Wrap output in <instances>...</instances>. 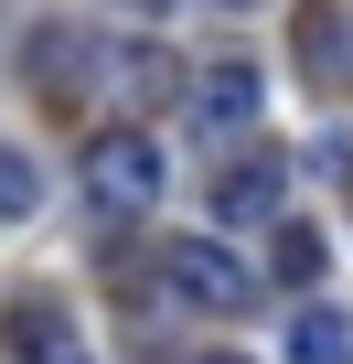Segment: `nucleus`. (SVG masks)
<instances>
[{
  "label": "nucleus",
  "instance_id": "nucleus-2",
  "mask_svg": "<svg viewBox=\"0 0 353 364\" xmlns=\"http://www.w3.org/2000/svg\"><path fill=\"white\" fill-rule=\"evenodd\" d=\"M161 268H171V289H183L193 311H246V300H257V268H246L225 236H171Z\"/></svg>",
  "mask_w": 353,
  "mask_h": 364
},
{
  "label": "nucleus",
  "instance_id": "nucleus-3",
  "mask_svg": "<svg viewBox=\"0 0 353 364\" xmlns=\"http://www.w3.org/2000/svg\"><path fill=\"white\" fill-rule=\"evenodd\" d=\"M278 204H289V171H278L268 150H246V161L214 171V225H289Z\"/></svg>",
  "mask_w": 353,
  "mask_h": 364
},
{
  "label": "nucleus",
  "instance_id": "nucleus-11",
  "mask_svg": "<svg viewBox=\"0 0 353 364\" xmlns=\"http://www.w3.org/2000/svg\"><path fill=\"white\" fill-rule=\"evenodd\" d=\"M139 11H171V0H139Z\"/></svg>",
  "mask_w": 353,
  "mask_h": 364
},
{
  "label": "nucleus",
  "instance_id": "nucleus-9",
  "mask_svg": "<svg viewBox=\"0 0 353 364\" xmlns=\"http://www.w3.org/2000/svg\"><path fill=\"white\" fill-rule=\"evenodd\" d=\"M22 353H33V364H86L75 332H54V311H22Z\"/></svg>",
  "mask_w": 353,
  "mask_h": 364
},
{
  "label": "nucleus",
  "instance_id": "nucleus-10",
  "mask_svg": "<svg viewBox=\"0 0 353 364\" xmlns=\"http://www.w3.org/2000/svg\"><path fill=\"white\" fill-rule=\"evenodd\" d=\"M183 364H246V353H183Z\"/></svg>",
  "mask_w": 353,
  "mask_h": 364
},
{
  "label": "nucleus",
  "instance_id": "nucleus-4",
  "mask_svg": "<svg viewBox=\"0 0 353 364\" xmlns=\"http://www.w3.org/2000/svg\"><path fill=\"white\" fill-rule=\"evenodd\" d=\"M193 118H204V129H246V118H257V65H246V54H236V65H204Z\"/></svg>",
  "mask_w": 353,
  "mask_h": 364
},
{
  "label": "nucleus",
  "instance_id": "nucleus-7",
  "mask_svg": "<svg viewBox=\"0 0 353 364\" xmlns=\"http://www.w3.org/2000/svg\"><path fill=\"white\" fill-rule=\"evenodd\" d=\"M321 268H332V247L289 215V225H278V247H268V279H321Z\"/></svg>",
  "mask_w": 353,
  "mask_h": 364
},
{
  "label": "nucleus",
  "instance_id": "nucleus-6",
  "mask_svg": "<svg viewBox=\"0 0 353 364\" xmlns=\"http://www.w3.org/2000/svg\"><path fill=\"white\" fill-rule=\"evenodd\" d=\"M300 65H310L321 86H342V75H353V22H332V11L300 22Z\"/></svg>",
  "mask_w": 353,
  "mask_h": 364
},
{
  "label": "nucleus",
  "instance_id": "nucleus-8",
  "mask_svg": "<svg viewBox=\"0 0 353 364\" xmlns=\"http://www.w3.org/2000/svg\"><path fill=\"white\" fill-rule=\"evenodd\" d=\"M33 204H43V182H33V161H22V150H0V225H22Z\"/></svg>",
  "mask_w": 353,
  "mask_h": 364
},
{
  "label": "nucleus",
  "instance_id": "nucleus-5",
  "mask_svg": "<svg viewBox=\"0 0 353 364\" xmlns=\"http://www.w3.org/2000/svg\"><path fill=\"white\" fill-rule=\"evenodd\" d=\"M289 364H353V311H332V300L300 311L289 321Z\"/></svg>",
  "mask_w": 353,
  "mask_h": 364
},
{
  "label": "nucleus",
  "instance_id": "nucleus-1",
  "mask_svg": "<svg viewBox=\"0 0 353 364\" xmlns=\"http://www.w3.org/2000/svg\"><path fill=\"white\" fill-rule=\"evenodd\" d=\"M86 193H97V215H139L161 193V139L150 129H97L86 139Z\"/></svg>",
  "mask_w": 353,
  "mask_h": 364
}]
</instances>
